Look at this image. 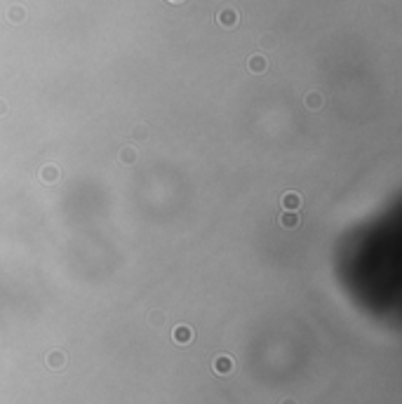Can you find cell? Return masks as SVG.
<instances>
[{
	"instance_id": "obj_7",
	"label": "cell",
	"mask_w": 402,
	"mask_h": 404,
	"mask_svg": "<svg viewBox=\"0 0 402 404\" xmlns=\"http://www.w3.org/2000/svg\"><path fill=\"white\" fill-rule=\"evenodd\" d=\"M280 224L285 226V228H296L299 226V216L294 212H285V214L280 216Z\"/></svg>"
},
{
	"instance_id": "obj_11",
	"label": "cell",
	"mask_w": 402,
	"mask_h": 404,
	"mask_svg": "<svg viewBox=\"0 0 402 404\" xmlns=\"http://www.w3.org/2000/svg\"><path fill=\"white\" fill-rule=\"evenodd\" d=\"M282 404H296V402H294V400H285V402H282Z\"/></svg>"
},
{
	"instance_id": "obj_8",
	"label": "cell",
	"mask_w": 402,
	"mask_h": 404,
	"mask_svg": "<svg viewBox=\"0 0 402 404\" xmlns=\"http://www.w3.org/2000/svg\"><path fill=\"white\" fill-rule=\"evenodd\" d=\"M250 68H252L254 73H261V71H264V68H266V61H264V57H259V54H257V57H252V59H250Z\"/></svg>"
},
{
	"instance_id": "obj_9",
	"label": "cell",
	"mask_w": 402,
	"mask_h": 404,
	"mask_svg": "<svg viewBox=\"0 0 402 404\" xmlns=\"http://www.w3.org/2000/svg\"><path fill=\"white\" fill-rule=\"evenodd\" d=\"M306 104L311 108H318L320 106V97H318V94H311V97H306Z\"/></svg>"
},
{
	"instance_id": "obj_10",
	"label": "cell",
	"mask_w": 402,
	"mask_h": 404,
	"mask_svg": "<svg viewBox=\"0 0 402 404\" xmlns=\"http://www.w3.org/2000/svg\"><path fill=\"white\" fill-rule=\"evenodd\" d=\"M151 322H153V324H155V322L162 324V322H165V315H162V313H153V315H151Z\"/></svg>"
},
{
	"instance_id": "obj_1",
	"label": "cell",
	"mask_w": 402,
	"mask_h": 404,
	"mask_svg": "<svg viewBox=\"0 0 402 404\" xmlns=\"http://www.w3.org/2000/svg\"><path fill=\"white\" fill-rule=\"evenodd\" d=\"M45 364L52 369V371H59V369L66 367V355L62 350H52L47 352V357H45Z\"/></svg>"
},
{
	"instance_id": "obj_2",
	"label": "cell",
	"mask_w": 402,
	"mask_h": 404,
	"mask_svg": "<svg viewBox=\"0 0 402 404\" xmlns=\"http://www.w3.org/2000/svg\"><path fill=\"white\" fill-rule=\"evenodd\" d=\"M212 367H214V371L219 374V376H228V374H233V367H235V364H233L231 357L221 355V357L214 359V364H212Z\"/></svg>"
},
{
	"instance_id": "obj_5",
	"label": "cell",
	"mask_w": 402,
	"mask_h": 404,
	"mask_svg": "<svg viewBox=\"0 0 402 404\" xmlns=\"http://www.w3.org/2000/svg\"><path fill=\"white\" fill-rule=\"evenodd\" d=\"M191 336H193V334H191V329H188V327H184V324H181V327H177V329L172 332V339H174L177 343H181V346H186V343L191 341Z\"/></svg>"
},
{
	"instance_id": "obj_6",
	"label": "cell",
	"mask_w": 402,
	"mask_h": 404,
	"mask_svg": "<svg viewBox=\"0 0 402 404\" xmlns=\"http://www.w3.org/2000/svg\"><path fill=\"white\" fill-rule=\"evenodd\" d=\"M7 17H9V21L19 24V21H24V17H26V9L21 7V5H14V7H9Z\"/></svg>"
},
{
	"instance_id": "obj_3",
	"label": "cell",
	"mask_w": 402,
	"mask_h": 404,
	"mask_svg": "<svg viewBox=\"0 0 402 404\" xmlns=\"http://www.w3.org/2000/svg\"><path fill=\"white\" fill-rule=\"evenodd\" d=\"M216 21H219L223 28H233L235 24H238V12H235V9H231V7H226V9H221V12H219Z\"/></svg>"
},
{
	"instance_id": "obj_4",
	"label": "cell",
	"mask_w": 402,
	"mask_h": 404,
	"mask_svg": "<svg viewBox=\"0 0 402 404\" xmlns=\"http://www.w3.org/2000/svg\"><path fill=\"white\" fill-rule=\"evenodd\" d=\"M282 207H285L287 212H296L301 207V195L299 193H285L282 195Z\"/></svg>"
},
{
	"instance_id": "obj_13",
	"label": "cell",
	"mask_w": 402,
	"mask_h": 404,
	"mask_svg": "<svg viewBox=\"0 0 402 404\" xmlns=\"http://www.w3.org/2000/svg\"><path fill=\"white\" fill-rule=\"evenodd\" d=\"M0 108H2V101H0ZM0 113H2V111H0Z\"/></svg>"
},
{
	"instance_id": "obj_12",
	"label": "cell",
	"mask_w": 402,
	"mask_h": 404,
	"mask_svg": "<svg viewBox=\"0 0 402 404\" xmlns=\"http://www.w3.org/2000/svg\"><path fill=\"white\" fill-rule=\"evenodd\" d=\"M170 2H181V0H170Z\"/></svg>"
}]
</instances>
